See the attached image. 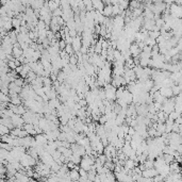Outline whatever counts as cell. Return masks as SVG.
Wrapping results in <instances>:
<instances>
[{
    "mask_svg": "<svg viewBox=\"0 0 182 182\" xmlns=\"http://www.w3.org/2000/svg\"><path fill=\"white\" fill-rule=\"evenodd\" d=\"M158 170L155 168H147V170H144L142 171L143 177H146V178H153L155 175H158Z\"/></svg>",
    "mask_w": 182,
    "mask_h": 182,
    "instance_id": "cell-1",
    "label": "cell"
},
{
    "mask_svg": "<svg viewBox=\"0 0 182 182\" xmlns=\"http://www.w3.org/2000/svg\"><path fill=\"white\" fill-rule=\"evenodd\" d=\"M67 176H69V179H71V180H79V177H80L79 171H78L77 170H75V168L69 170Z\"/></svg>",
    "mask_w": 182,
    "mask_h": 182,
    "instance_id": "cell-2",
    "label": "cell"
},
{
    "mask_svg": "<svg viewBox=\"0 0 182 182\" xmlns=\"http://www.w3.org/2000/svg\"><path fill=\"white\" fill-rule=\"evenodd\" d=\"M101 13H102L106 17H111L112 16V6L111 4H106V6L103 7Z\"/></svg>",
    "mask_w": 182,
    "mask_h": 182,
    "instance_id": "cell-3",
    "label": "cell"
}]
</instances>
